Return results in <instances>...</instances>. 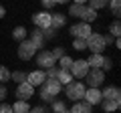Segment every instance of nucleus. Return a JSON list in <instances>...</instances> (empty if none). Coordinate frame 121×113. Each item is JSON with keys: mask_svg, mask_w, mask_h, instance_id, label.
I'll return each mask as SVG.
<instances>
[{"mask_svg": "<svg viewBox=\"0 0 121 113\" xmlns=\"http://www.w3.org/2000/svg\"><path fill=\"white\" fill-rule=\"evenodd\" d=\"M87 48L95 55H103V51L107 48L105 43V35H97V32H91V36L87 39Z\"/></svg>", "mask_w": 121, "mask_h": 113, "instance_id": "nucleus-1", "label": "nucleus"}, {"mask_svg": "<svg viewBox=\"0 0 121 113\" xmlns=\"http://www.w3.org/2000/svg\"><path fill=\"white\" fill-rule=\"evenodd\" d=\"M85 89L87 87L81 81H71L69 85H67V89H65V95H67V99H71V101H81L83 95H85Z\"/></svg>", "mask_w": 121, "mask_h": 113, "instance_id": "nucleus-2", "label": "nucleus"}, {"mask_svg": "<svg viewBox=\"0 0 121 113\" xmlns=\"http://www.w3.org/2000/svg\"><path fill=\"white\" fill-rule=\"evenodd\" d=\"M18 59H20V61H30V59H32V56L36 55V47L32 43H30L28 39H24V40H20V43H18Z\"/></svg>", "mask_w": 121, "mask_h": 113, "instance_id": "nucleus-3", "label": "nucleus"}, {"mask_svg": "<svg viewBox=\"0 0 121 113\" xmlns=\"http://www.w3.org/2000/svg\"><path fill=\"white\" fill-rule=\"evenodd\" d=\"M35 56H36V65H39V69H40V71H47L48 67H55V65H56L55 56H52V55H51V51H47V48L39 51Z\"/></svg>", "mask_w": 121, "mask_h": 113, "instance_id": "nucleus-4", "label": "nucleus"}, {"mask_svg": "<svg viewBox=\"0 0 121 113\" xmlns=\"http://www.w3.org/2000/svg\"><path fill=\"white\" fill-rule=\"evenodd\" d=\"M85 79H87V85H89V87L99 89L101 85H103V81H105V73L101 69H89V73L85 75Z\"/></svg>", "mask_w": 121, "mask_h": 113, "instance_id": "nucleus-5", "label": "nucleus"}, {"mask_svg": "<svg viewBox=\"0 0 121 113\" xmlns=\"http://www.w3.org/2000/svg\"><path fill=\"white\" fill-rule=\"evenodd\" d=\"M69 71L73 75V79H85V75L89 73V65H87L85 59H77V61H73Z\"/></svg>", "mask_w": 121, "mask_h": 113, "instance_id": "nucleus-6", "label": "nucleus"}, {"mask_svg": "<svg viewBox=\"0 0 121 113\" xmlns=\"http://www.w3.org/2000/svg\"><path fill=\"white\" fill-rule=\"evenodd\" d=\"M91 24H87V22H79V24H73L71 26V36L73 39H83V40H87L91 36Z\"/></svg>", "mask_w": 121, "mask_h": 113, "instance_id": "nucleus-7", "label": "nucleus"}, {"mask_svg": "<svg viewBox=\"0 0 121 113\" xmlns=\"http://www.w3.org/2000/svg\"><path fill=\"white\" fill-rule=\"evenodd\" d=\"M32 95H35V87H32L28 81L18 83V87H16V97H18L20 101H28Z\"/></svg>", "mask_w": 121, "mask_h": 113, "instance_id": "nucleus-8", "label": "nucleus"}, {"mask_svg": "<svg viewBox=\"0 0 121 113\" xmlns=\"http://www.w3.org/2000/svg\"><path fill=\"white\" fill-rule=\"evenodd\" d=\"M83 101H85V103H89L91 107H93V105H99L101 101H103V97H101V91H99V89H93V87L85 89V95H83Z\"/></svg>", "mask_w": 121, "mask_h": 113, "instance_id": "nucleus-9", "label": "nucleus"}, {"mask_svg": "<svg viewBox=\"0 0 121 113\" xmlns=\"http://www.w3.org/2000/svg\"><path fill=\"white\" fill-rule=\"evenodd\" d=\"M60 87H63V85H60V83L56 81V79H47V81H44L43 85H40V89H43V91H47L48 95L52 97V99H55V97L60 93Z\"/></svg>", "mask_w": 121, "mask_h": 113, "instance_id": "nucleus-10", "label": "nucleus"}, {"mask_svg": "<svg viewBox=\"0 0 121 113\" xmlns=\"http://www.w3.org/2000/svg\"><path fill=\"white\" fill-rule=\"evenodd\" d=\"M32 22H35L36 28L44 30V28H48V26H51V14H48L47 10H43V12H36L35 16H32Z\"/></svg>", "mask_w": 121, "mask_h": 113, "instance_id": "nucleus-11", "label": "nucleus"}, {"mask_svg": "<svg viewBox=\"0 0 121 113\" xmlns=\"http://www.w3.org/2000/svg\"><path fill=\"white\" fill-rule=\"evenodd\" d=\"M26 81L32 85V87H40L44 81H47V75H44V71H40V69H36V71H32V73H28L26 75Z\"/></svg>", "mask_w": 121, "mask_h": 113, "instance_id": "nucleus-12", "label": "nucleus"}, {"mask_svg": "<svg viewBox=\"0 0 121 113\" xmlns=\"http://www.w3.org/2000/svg\"><path fill=\"white\" fill-rule=\"evenodd\" d=\"M28 40L36 47V51H43V48H44V36H43V30H40V28H35V30H30Z\"/></svg>", "mask_w": 121, "mask_h": 113, "instance_id": "nucleus-13", "label": "nucleus"}, {"mask_svg": "<svg viewBox=\"0 0 121 113\" xmlns=\"http://www.w3.org/2000/svg\"><path fill=\"white\" fill-rule=\"evenodd\" d=\"M119 105H121V99H103V101H101V107H103L105 113L117 111V109H119Z\"/></svg>", "mask_w": 121, "mask_h": 113, "instance_id": "nucleus-14", "label": "nucleus"}, {"mask_svg": "<svg viewBox=\"0 0 121 113\" xmlns=\"http://www.w3.org/2000/svg\"><path fill=\"white\" fill-rule=\"evenodd\" d=\"M81 20L87 22V24H91V22H95L97 20V10H93L91 6H85L81 12Z\"/></svg>", "mask_w": 121, "mask_h": 113, "instance_id": "nucleus-15", "label": "nucleus"}, {"mask_svg": "<svg viewBox=\"0 0 121 113\" xmlns=\"http://www.w3.org/2000/svg\"><path fill=\"white\" fill-rule=\"evenodd\" d=\"M101 97L103 99H121V91L119 87H105L101 91Z\"/></svg>", "mask_w": 121, "mask_h": 113, "instance_id": "nucleus-16", "label": "nucleus"}, {"mask_svg": "<svg viewBox=\"0 0 121 113\" xmlns=\"http://www.w3.org/2000/svg\"><path fill=\"white\" fill-rule=\"evenodd\" d=\"M69 111H71V113H91L93 109H91L89 103H85V101L81 99V101H75V105L69 109Z\"/></svg>", "mask_w": 121, "mask_h": 113, "instance_id": "nucleus-17", "label": "nucleus"}, {"mask_svg": "<svg viewBox=\"0 0 121 113\" xmlns=\"http://www.w3.org/2000/svg\"><path fill=\"white\" fill-rule=\"evenodd\" d=\"M87 65H89V69H101V65H103V55H95V52H91L89 59H85Z\"/></svg>", "mask_w": 121, "mask_h": 113, "instance_id": "nucleus-18", "label": "nucleus"}, {"mask_svg": "<svg viewBox=\"0 0 121 113\" xmlns=\"http://www.w3.org/2000/svg\"><path fill=\"white\" fill-rule=\"evenodd\" d=\"M67 24V16L65 14H51V26L52 28H63V26Z\"/></svg>", "mask_w": 121, "mask_h": 113, "instance_id": "nucleus-19", "label": "nucleus"}, {"mask_svg": "<svg viewBox=\"0 0 121 113\" xmlns=\"http://www.w3.org/2000/svg\"><path fill=\"white\" fill-rule=\"evenodd\" d=\"M56 81H59L60 85H69V83L75 81V79H73V75H71V71H60L59 69V73H56Z\"/></svg>", "mask_w": 121, "mask_h": 113, "instance_id": "nucleus-20", "label": "nucleus"}, {"mask_svg": "<svg viewBox=\"0 0 121 113\" xmlns=\"http://www.w3.org/2000/svg\"><path fill=\"white\" fill-rule=\"evenodd\" d=\"M12 39L20 43V40L28 39V30H26L24 26H16V28H14V30H12Z\"/></svg>", "mask_w": 121, "mask_h": 113, "instance_id": "nucleus-21", "label": "nucleus"}, {"mask_svg": "<svg viewBox=\"0 0 121 113\" xmlns=\"http://www.w3.org/2000/svg\"><path fill=\"white\" fill-rule=\"evenodd\" d=\"M12 111H14V113H28V111H30L28 101H20V99H18L16 103L12 105Z\"/></svg>", "mask_w": 121, "mask_h": 113, "instance_id": "nucleus-22", "label": "nucleus"}, {"mask_svg": "<svg viewBox=\"0 0 121 113\" xmlns=\"http://www.w3.org/2000/svg\"><path fill=\"white\" fill-rule=\"evenodd\" d=\"M109 35L115 36V39H119L121 35V24H119V18H115V20L111 22V26H109Z\"/></svg>", "mask_w": 121, "mask_h": 113, "instance_id": "nucleus-23", "label": "nucleus"}, {"mask_svg": "<svg viewBox=\"0 0 121 113\" xmlns=\"http://www.w3.org/2000/svg\"><path fill=\"white\" fill-rule=\"evenodd\" d=\"M71 65H73V59H71V56H60V59H59V69L60 71H69L71 69Z\"/></svg>", "mask_w": 121, "mask_h": 113, "instance_id": "nucleus-24", "label": "nucleus"}, {"mask_svg": "<svg viewBox=\"0 0 121 113\" xmlns=\"http://www.w3.org/2000/svg\"><path fill=\"white\" fill-rule=\"evenodd\" d=\"M85 6L83 4H71L69 6V16H75V18H81V12Z\"/></svg>", "mask_w": 121, "mask_h": 113, "instance_id": "nucleus-25", "label": "nucleus"}, {"mask_svg": "<svg viewBox=\"0 0 121 113\" xmlns=\"http://www.w3.org/2000/svg\"><path fill=\"white\" fill-rule=\"evenodd\" d=\"M89 2V6L93 10H99V8H105V6L109 4V0H87Z\"/></svg>", "mask_w": 121, "mask_h": 113, "instance_id": "nucleus-26", "label": "nucleus"}, {"mask_svg": "<svg viewBox=\"0 0 121 113\" xmlns=\"http://www.w3.org/2000/svg\"><path fill=\"white\" fill-rule=\"evenodd\" d=\"M10 79H12L14 83H24L26 81V73H22V71H14V73H10Z\"/></svg>", "mask_w": 121, "mask_h": 113, "instance_id": "nucleus-27", "label": "nucleus"}, {"mask_svg": "<svg viewBox=\"0 0 121 113\" xmlns=\"http://www.w3.org/2000/svg\"><path fill=\"white\" fill-rule=\"evenodd\" d=\"M10 81V71L6 69L4 65H0V83L4 85V83H8Z\"/></svg>", "mask_w": 121, "mask_h": 113, "instance_id": "nucleus-28", "label": "nucleus"}, {"mask_svg": "<svg viewBox=\"0 0 121 113\" xmlns=\"http://www.w3.org/2000/svg\"><path fill=\"white\" fill-rule=\"evenodd\" d=\"M73 48H75V51H85V48H87V40H83V39H73Z\"/></svg>", "mask_w": 121, "mask_h": 113, "instance_id": "nucleus-29", "label": "nucleus"}, {"mask_svg": "<svg viewBox=\"0 0 121 113\" xmlns=\"http://www.w3.org/2000/svg\"><path fill=\"white\" fill-rule=\"evenodd\" d=\"M109 6H111V12H113V16H119L121 0H109Z\"/></svg>", "mask_w": 121, "mask_h": 113, "instance_id": "nucleus-30", "label": "nucleus"}, {"mask_svg": "<svg viewBox=\"0 0 121 113\" xmlns=\"http://www.w3.org/2000/svg\"><path fill=\"white\" fill-rule=\"evenodd\" d=\"M56 73H59V67H48L47 71H44V75H47V79H56Z\"/></svg>", "mask_w": 121, "mask_h": 113, "instance_id": "nucleus-31", "label": "nucleus"}, {"mask_svg": "<svg viewBox=\"0 0 121 113\" xmlns=\"http://www.w3.org/2000/svg\"><path fill=\"white\" fill-rule=\"evenodd\" d=\"M65 109H67V105L63 101H52V111L55 113H60V111H65Z\"/></svg>", "mask_w": 121, "mask_h": 113, "instance_id": "nucleus-32", "label": "nucleus"}, {"mask_svg": "<svg viewBox=\"0 0 121 113\" xmlns=\"http://www.w3.org/2000/svg\"><path fill=\"white\" fill-rule=\"evenodd\" d=\"M43 36H44V40H47V39H55L56 30L52 28V26H48V28H44V30H43Z\"/></svg>", "mask_w": 121, "mask_h": 113, "instance_id": "nucleus-33", "label": "nucleus"}, {"mask_svg": "<svg viewBox=\"0 0 121 113\" xmlns=\"http://www.w3.org/2000/svg\"><path fill=\"white\" fill-rule=\"evenodd\" d=\"M51 55L55 56V61H59L60 56H65V51H63V47H56L55 51H51Z\"/></svg>", "mask_w": 121, "mask_h": 113, "instance_id": "nucleus-34", "label": "nucleus"}, {"mask_svg": "<svg viewBox=\"0 0 121 113\" xmlns=\"http://www.w3.org/2000/svg\"><path fill=\"white\" fill-rule=\"evenodd\" d=\"M111 67H113L111 59H107V56H103V65H101V71H103V73H105V71H109V69H111Z\"/></svg>", "mask_w": 121, "mask_h": 113, "instance_id": "nucleus-35", "label": "nucleus"}, {"mask_svg": "<svg viewBox=\"0 0 121 113\" xmlns=\"http://www.w3.org/2000/svg\"><path fill=\"white\" fill-rule=\"evenodd\" d=\"M0 113H14V111H12V105L2 103V105H0Z\"/></svg>", "mask_w": 121, "mask_h": 113, "instance_id": "nucleus-36", "label": "nucleus"}, {"mask_svg": "<svg viewBox=\"0 0 121 113\" xmlns=\"http://www.w3.org/2000/svg\"><path fill=\"white\" fill-rule=\"evenodd\" d=\"M28 113H48V111H47V107H43V105H36V107H32Z\"/></svg>", "mask_w": 121, "mask_h": 113, "instance_id": "nucleus-37", "label": "nucleus"}, {"mask_svg": "<svg viewBox=\"0 0 121 113\" xmlns=\"http://www.w3.org/2000/svg\"><path fill=\"white\" fill-rule=\"evenodd\" d=\"M40 99H43V101H47V103H52V97L48 95L47 91H43V89H40Z\"/></svg>", "mask_w": 121, "mask_h": 113, "instance_id": "nucleus-38", "label": "nucleus"}, {"mask_svg": "<svg viewBox=\"0 0 121 113\" xmlns=\"http://www.w3.org/2000/svg\"><path fill=\"white\" fill-rule=\"evenodd\" d=\"M40 4L44 6V10H47V8H52V6H56L55 0H40Z\"/></svg>", "mask_w": 121, "mask_h": 113, "instance_id": "nucleus-39", "label": "nucleus"}, {"mask_svg": "<svg viewBox=\"0 0 121 113\" xmlns=\"http://www.w3.org/2000/svg\"><path fill=\"white\" fill-rule=\"evenodd\" d=\"M6 93H8V91H6V87H4V85H2V83H0V103H2V101H4Z\"/></svg>", "mask_w": 121, "mask_h": 113, "instance_id": "nucleus-40", "label": "nucleus"}, {"mask_svg": "<svg viewBox=\"0 0 121 113\" xmlns=\"http://www.w3.org/2000/svg\"><path fill=\"white\" fill-rule=\"evenodd\" d=\"M4 14H6V8L2 4H0V18H4Z\"/></svg>", "mask_w": 121, "mask_h": 113, "instance_id": "nucleus-41", "label": "nucleus"}, {"mask_svg": "<svg viewBox=\"0 0 121 113\" xmlns=\"http://www.w3.org/2000/svg\"><path fill=\"white\" fill-rule=\"evenodd\" d=\"M85 2L87 0H73V4H83V6H85Z\"/></svg>", "mask_w": 121, "mask_h": 113, "instance_id": "nucleus-42", "label": "nucleus"}, {"mask_svg": "<svg viewBox=\"0 0 121 113\" xmlns=\"http://www.w3.org/2000/svg\"><path fill=\"white\" fill-rule=\"evenodd\" d=\"M69 0H55V4H67Z\"/></svg>", "mask_w": 121, "mask_h": 113, "instance_id": "nucleus-43", "label": "nucleus"}, {"mask_svg": "<svg viewBox=\"0 0 121 113\" xmlns=\"http://www.w3.org/2000/svg\"><path fill=\"white\" fill-rule=\"evenodd\" d=\"M60 113H71V111H69V109H65V111H60Z\"/></svg>", "mask_w": 121, "mask_h": 113, "instance_id": "nucleus-44", "label": "nucleus"}]
</instances>
